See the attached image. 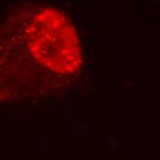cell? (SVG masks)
<instances>
[{"instance_id": "1", "label": "cell", "mask_w": 160, "mask_h": 160, "mask_svg": "<svg viewBox=\"0 0 160 160\" xmlns=\"http://www.w3.org/2000/svg\"><path fill=\"white\" fill-rule=\"evenodd\" d=\"M28 33L30 51L40 64L63 74L79 67V39L70 20L58 9L46 7L38 11Z\"/></svg>"}]
</instances>
